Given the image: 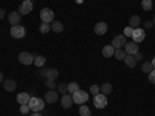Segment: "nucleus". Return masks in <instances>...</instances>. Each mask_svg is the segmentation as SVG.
Returning a JSON list of instances; mask_svg holds the SVG:
<instances>
[{
  "mask_svg": "<svg viewBox=\"0 0 155 116\" xmlns=\"http://www.w3.org/2000/svg\"><path fill=\"white\" fill-rule=\"evenodd\" d=\"M17 102H19V104L22 105V104H28V102H30V95L28 93H19L17 95Z\"/></svg>",
  "mask_w": 155,
  "mask_h": 116,
  "instance_id": "obj_20",
  "label": "nucleus"
},
{
  "mask_svg": "<svg viewBox=\"0 0 155 116\" xmlns=\"http://www.w3.org/2000/svg\"><path fill=\"white\" fill-rule=\"evenodd\" d=\"M90 93H92L93 96H95V95H98V93H101L99 85H92V87H90Z\"/></svg>",
  "mask_w": 155,
  "mask_h": 116,
  "instance_id": "obj_32",
  "label": "nucleus"
},
{
  "mask_svg": "<svg viewBox=\"0 0 155 116\" xmlns=\"http://www.w3.org/2000/svg\"><path fill=\"white\" fill-rule=\"evenodd\" d=\"M59 99L58 93L54 92V90H48L47 95H45V102H48V104H54V102Z\"/></svg>",
  "mask_w": 155,
  "mask_h": 116,
  "instance_id": "obj_14",
  "label": "nucleus"
},
{
  "mask_svg": "<svg viewBox=\"0 0 155 116\" xmlns=\"http://www.w3.org/2000/svg\"><path fill=\"white\" fill-rule=\"evenodd\" d=\"M152 6H153L152 0H141V8H143L144 11H150Z\"/></svg>",
  "mask_w": 155,
  "mask_h": 116,
  "instance_id": "obj_25",
  "label": "nucleus"
},
{
  "mask_svg": "<svg viewBox=\"0 0 155 116\" xmlns=\"http://www.w3.org/2000/svg\"><path fill=\"white\" fill-rule=\"evenodd\" d=\"M150 63H152V67H153V68H155V57H153V59H152V62H150Z\"/></svg>",
  "mask_w": 155,
  "mask_h": 116,
  "instance_id": "obj_41",
  "label": "nucleus"
},
{
  "mask_svg": "<svg viewBox=\"0 0 155 116\" xmlns=\"http://www.w3.org/2000/svg\"><path fill=\"white\" fill-rule=\"evenodd\" d=\"M45 62H47V59H45L44 56H36V57H34V65L39 67V68L44 67V65H45Z\"/></svg>",
  "mask_w": 155,
  "mask_h": 116,
  "instance_id": "obj_24",
  "label": "nucleus"
},
{
  "mask_svg": "<svg viewBox=\"0 0 155 116\" xmlns=\"http://www.w3.org/2000/svg\"><path fill=\"white\" fill-rule=\"evenodd\" d=\"M3 81H5V79H3V73L0 71V84H3Z\"/></svg>",
  "mask_w": 155,
  "mask_h": 116,
  "instance_id": "obj_40",
  "label": "nucleus"
},
{
  "mask_svg": "<svg viewBox=\"0 0 155 116\" xmlns=\"http://www.w3.org/2000/svg\"><path fill=\"white\" fill-rule=\"evenodd\" d=\"M50 25H51V31H53V33H62L64 31V25L59 20H53Z\"/></svg>",
  "mask_w": 155,
  "mask_h": 116,
  "instance_id": "obj_17",
  "label": "nucleus"
},
{
  "mask_svg": "<svg viewBox=\"0 0 155 116\" xmlns=\"http://www.w3.org/2000/svg\"><path fill=\"white\" fill-rule=\"evenodd\" d=\"M31 11H33V2H31V0H25V2H22V3H20V6H19V12H20V16L30 14Z\"/></svg>",
  "mask_w": 155,
  "mask_h": 116,
  "instance_id": "obj_8",
  "label": "nucleus"
},
{
  "mask_svg": "<svg viewBox=\"0 0 155 116\" xmlns=\"http://www.w3.org/2000/svg\"><path fill=\"white\" fill-rule=\"evenodd\" d=\"M99 88H101V93L106 96L112 93V84H109V82H104L102 85H99Z\"/></svg>",
  "mask_w": 155,
  "mask_h": 116,
  "instance_id": "obj_23",
  "label": "nucleus"
},
{
  "mask_svg": "<svg viewBox=\"0 0 155 116\" xmlns=\"http://www.w3.org/2000/svg\"><path fill=\"white\" fill-rule=\"evenodd\" d=\"M41 20L44 22V23H51L54 20V12H53V9H50V8H44L42 11H41Z\"/></svg>",
  "mask_w": 155,
  "mask_h": 116,
  "instance_id": "obj_4",
  "label": "nucleus"
},
{
  "mask_svg": "<svg viewBox=\"0 0 155 116\" xmlns=\"http://www.w3.org/2000/svg\"><path fill=\"white\" fill-rule=\"evenodd\" d=\"M113 56H115V59H116V60H124V59H126V56H127V53H126V51H124L123 48H118V50H115Z\"/></svg>",
  "mask_w": 155,
  "mask_h": 116,
  "instance_id": "obj_21",
  "label": "nucleus"
},
{
  "mask_svg": "<svg viewBox=\"0 0 155 116\" xmlns=\"http://www.w3.org/2000/svg\"><path fill=\"white\" fill-rule=\"evenodd\" d=\"M93 105H95L96 108H99V110L106 108V107H107V96L102 95V93L95 95V96H93Z\"/></svg>",
  "mask_w": 155,
  "mask_h": 116,
  "instance_id": "obj_3",
  "label": "nucleus"
},
{
  "mask_svg": "<svg viewBox=\"0 0 155 116\" xmlns=\"http://www.w3.org/2000/svg\"><path fill=\"white\" fill-rule=\"evenodd\" d=\"M107 30H109V25L106 22H98L95 25V34H98V36H104L107 33Z\"/></svg>",
  "mask_w": 155,
  "mask_h": 116,
  "instance_id": "obj_12",
  "label": "nucleus"
},
{
  "mask_svg": "<svg viewBox=\"0 0 155 116\" xmlns=\"http://www.w3.org/2000/svg\"><path fill=\"white\" fill-rule=\"evenodd\" d=\"M20 12L19 11H12V12H9L8 14V20H9V23H11V27H14V25H19V22H20Z\"/></svg>",
  "mask_w": 155,
  "mask_h": 116,
  "instance_id": "obj_13",
  "label": "nucleus"
},
{
  "mask_svg": "<svg viewBox=\"0 0 155 116\" xmlns=\"http://www.w3.org/2000/svg\"><path fill=\"white\" fill-rule=\"evenodd\" d=\"M115 53V48L112 45H106V47H102V56L104 57H112Z\"/></svg>",
  "mask_w": 155,
  "mask_h": 116,
  "instance_id": "obj_19",
  "label": "nucleus"
},
{
  "mask_svg": "<svg viewBox=\"0 0 155 116\" xmlns=\"http://www.w3.org/2000/svg\"><path fill=\"white\" fill-rule=\"evenodd\" d=\"M58 76H59V71L56 68H48V70H45V74H44L45 79H50V81H56Z\"/></svg>",
  "mask_w": 155,
  "mask_h": 116,
  "instance_id": "obj_15",
  "label": "nucleus"
},
{
  "mask_svg": "<svg viewBox=\"0 0 155 116\" xmlns=\"http://www.w3.org/2000/svg\"><path fill=\"white\" fill-rule=\"evenodd\" d=\"M6 16V12H5V9H0V20H2L3 17Z\"/></svg>",
  "mask_w": 155,
  "mask_h": 116,
  "instance_id": "obj_38",
  "label": "nucleus"
},
{
  "mask_svg": "<svg viewBox=\"0 0 155 116\" xmlns=\"http://www.w3.org/2000/svg\"><path fill=\"white\" fill-rule=\"evenodd\" d=\"M19 62L22 63V65H31V63H34V56L31 53H27V51H23V53H20L17 56Z\"/></svg>",
  "mask_w": 155,
  "mask_h": 116,
  "instance_id": "obj_5",
  "label": "nucleus"
},
{
  "mask_svg": "<svg viewBox=\"0 0 155 116\" xmlns=\"http://www.w3.org/2000/svg\"><path fill=\"white\" fill-rule=\"evenodd\" d=\"M78 90H79V84L78 82H70L68 84V93L70 95H73L74 92H78Z\"/></svg>",
  "mask_w": 155,
  "mask_h": 116,
  "instance_id": "obj_28",
  "label": "nucleus"
},
{
  "mask_svg": "<svg viewBox=\"0 0 155 116\" xmlns=\"http://www.w3.org/2000/svg\"><path fill=\"white\" fill-rule=\"evenodd\" d=\"M58 90H59V93H61V95H65V93H68V84H59Z\"/></svg>",
  "mask_w": 155,
  "mask_h": 116,
  "instance_id": "obj_31",
  "label": "nucleus"
},
{
  "mask_svg": "<svg viewBox=\"0 0 155 116\" xmlns=\"http://www.w3.org/2000/svg\"><path fill=\"white\" fill-rule=\"evenodd\" d=\"M71 96H73V102H74V104H79V105L85 104V102L88 101V93L84 92V90H78V92H74Z\"/></svg>",
  "mask_w": 155,
  "mask_h": 116,
  "instance_id": "obj_2",
  "label": "nucleus"
},
{
  "mask_svg": "<svg viewBox=\"0 0 155 116\" xmlns=\"http://www.w3.org/2000/svg\"><path fill=\"white\" fill-rule=\"evenodd\" d=\"M140 25H141L140 16H132L130 19H129V27H132L134 30H135V28H140Z\"/></svg>",
  "mask_w": 155,
  "mask_h": 116,
  "instance_id": "obj_18",
  "label": "nucleus"
},
{
  "mask_svg": "<svg viewBox=\"0 0 155 116\" xmlns=\"http://www.w3.org/2000/svg\"><path fill=\"white\" fill-rule=\"evenodd\" d=\"M39 30H41V33L42 34H47V33H50L51 31V25L50 23H41V28H39Z\"/></svg>",
  "mask_w": 155,
  "mask_h": 116,
  "instance_id": "obj_29",
  "label": "nucleus"
},
{
  "mask_svg": "<svg viewBox=\"0 0 155 116\" xmlns=\"http://www.w3.org/2000/svg\"><path fill=\"white\" fill-rule=\"evenodd\" d=\"M134 57H135V60L138 62V60H141V59H143V53H140V51H138L137 54H134Z\"/></svg>",
  "mask_w": 155,
  "mask_h": 116,
  "instance_id": "obj_37",
  "label": "nucleus"
},
{
  "mask_svg": "<svg viewBox=\"0 0 155 116\" xmlns=\"http://www.w3.org/2000/svg\"><path fill=\"white\" fill-rule=\"evenodd\" d=\"M124 63H126L129 68H134V67L137 65V60H135V57H134L132 54H127L126 59H124Z\"/></svg>",
  "mask_w": 155,
  "mask_h": 116,
  "instance_id": "obj_22",
  "label": "nucleus"
},
{
  "mask_svg": "<svg viewBox=\"0 0 155 116\" xmlns=\"http://www.w3.org/2000/svg\"><path fill=\"white\" fill-rule=\"evenodd\" d=\"M132 39H134V42H135V44L143 42L144 39H146V30H144V28H135V30H134V36H132Z\"/></svg>",
  "mask_w": 155,
  "mask_h": 116,
  "instance_id": "obj_7",
  "label": "nucleus"
},
{
  "mask_svg": "<svg viewBox=\"0 0 155 116\" xmlns=\"http://www.w3.org/2000/svg\"><path fill=\"white\" fill-rule=\"evenodd\" d=\"M79 114L81 116H90V114H92V111H90V107H87V105H81L79 107Z\"/></svg>",
  "mask_w": 155,
  "mask_h": 116,
  "instance_id": "obj_26",
  "label": "nucleus"
},
{
  "mask_svg": "<svg viewBox=\"0 0 155 116\" xmlns=\"http://www.w3.org/2000/svg\"><path fill=\"white\" fill-rule=\"evenodd\" d=\"M31 116H42V114H41V111H33Z\"/></svg>",
  "mask_w": 155,
  "mask_h": 116,
  "instance_id": "obj_39",
  "label": "nucleus"
},
{
  "mask_svg": "<svg viewBox=\"0 0 155 116\" xmlns=\"http://www.w3.org/2000/svg\"><path fill=\"white\" fill-rule=\"evenodd\" d=\"M126 45V37L123 34H118V36H115L113 37V40H112V47L115 50H118V48H124Z\"/></svg>",
  "mask_w": 155,
  "mask_h": 116,
  "instance_id": "obj_9",
  "label": "nucleus"
},
{
  "mask_svg": "<svg viewBox=\"0 0 155 116\" xmlns=\"http://www.w3.org/2000/svg\"><path fill=\"white\" fill-rule=\"evenodd\" d=\"M149 81H150V84H155V68L149 73Z\"/></svg>",
  "mask_w": 155,
  "mask_h": 116,
  "instance_id": "obj_35",
  "label": "nucleus"
},
{
  "mask_svg": "<svg viewBox=\"0 0 155 116\" xmlns=\"http://www.w3.org/2000/svg\"><path fill=\"white\" fill-rule=\"evenodd\" d=\"M28 111H30L28 104H22V105H20V113H22V114H27Z\"/></svg>",
  "mask_w": 155,
  "mask_h": 116,
  "instance_id": "obj_34",
  "label": "nucleus"
},
{
  "mask_svg": "<svg viewBox=\"0 0 155 116\" xmlns=\"http://www.w3.org/2000/svg\"><path fill=\"white\" fill-rule=\"evenodd\" d=\"M9 34L14 37V39H22V37H25L27 31H25V28L22 27V25H14V27H11Z\"/></svg>",
  "mask_w": 155,
  "mask_h": 116,
  "instance_id": "obj_6",
  "label": "nucleus"
},
{
  "mask_svg": "<svg viewBox=\"0 0 155 116\" xmlns=\"http://www.w3.org/2000/svg\"><path fill=\"white\" fill-rule=\"evenodd\" d=\"M45 85H47L50 90H54V88H56V82H54V81H50V79L45 81Z\"/></svg>",
  "mask_w": 155,
  "mask_h": 116,
  "instance_id": "obj_33",
  "label": "nucleus"
},
{
  "mask_svg": "<svg viewBox=\"0 0 155 116\" xmlns=\"http://www.w3.org/2000/svg\"><path fill=\"white\" fill-rule=\"evenodd\" d=\"M152 25H153V22H152V20H146V22H144V30L152 28Z\"/></svg>",
  "mask_w": 155,
  "mask_h": 116,
  "instance_id": "obj_36",
  "label": "nucleus"
},
{
  "mask_svg": "<svg viewBox=\"0 0 155 116\" xmlns=\"http://www.w3.org/2000/svg\"><path fill=\"white\" fill-rule=\"evenodd\" d=\"M124 51H126L127 54H132V56L137 54L138 51H140V50H138V44H135L134 40H132V42H126V45H124Z\"/></svg>",
  "mask_w": 155,
  "mask_h": 116,
  "instance_id": "obj_11",
  "label": "nucleus"
},
{
  "mask_svg": "<svg viewBox=\"0 0 155 116\" xmlns=\"http://www.w3.org/2000/svg\"><path fill=\"white\" fill-rule=\"evenodd\" d=\"M152 22H153V25H155V16H153V19H152Z\"/></svg>",
  "mask_w": 155,
  "mask_h": 116,
  "instance_id": "obj_42",
  "label": "nucleus"
},
{
  "mask_svg": "<svg viewBox=\"0 0 155 116\" xmlns=\"http://www.w3.org/2000/svg\"><path fill=\"white\" fill-rule=\"evenodd\" d=\"M123 36H124V37H132V36H134V28L127 25V27L124 28V31H123Z\"/></svg>",
  "mask_w": 155,
  "mask_h": 116,
  "instance_id": "obj_30",
  "label": "nucleus"
},
{
  "mask_svg": "<svg viewBox=\"0 0 155 116\" xmlns=\"http://www.w3.org/2000/svg\"><path fill=\"white\" fill-rule=\"evenodd\" d=\"M152 70H153V67H152L150 62H144L143 65H141V71H144V73H147V74H149Z\"/></svg>",
  "mask_w": 155,
  "mask_h": 116,
  "instance_id": "obj_27",
  "label": "nucleus"
},
{
  "mask_svg": "<svg viewBox=\"0 0 155 116\" xmlns=\"http://www.w3.org/2000/svg\"><path fill=\"white\" fill-rule=\"evenodd\" d=\"M2 85H3V88L6 90V92H14V90H16V87H17L16 81H12V79H5Z\"/></svg>",
  "mask_w": 155,
  "mask_h": 116,
  "instance_id": "obj_16",
  "label": "nucleus"
},
{
  "mask_svg": "<svg viewBox=\"0 0 155 116\" xmlns=\"http://www.w3.org/2000/svg\"><path fill=\"white\" fill-rule=\"evenodd\" d=\"M28 107L30 110L33 111H42L45 108V99H41V98H30V102H28Z\"/></svg>",
  "mask_w": 155,
  "mask_h": 116,
  "instance_id": "obj_1",
  "label": "nucleus"
},
{
  "mask_svg": "<svg viewBox=\"0 0 155 116\" xmlns=\"http://www.w3.org/2000/svg\"><path fill=\"white\" fill-rule=\"evenodd\" d=\"M61 104H62L64 108H70V107L74 104V102H73V96H71L70 93L62 95V96H61Z\"/></svg>",
  "mask_w": 155,
  "mask_h": 116,
  "instance_id": "obj_10",
  "label": "nucleus"
}]
</instances>
